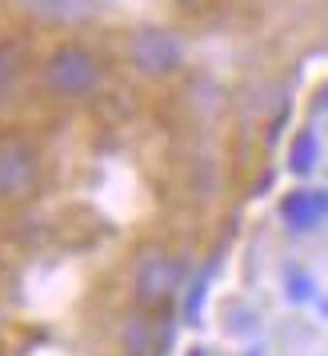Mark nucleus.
<instances>
[{"label":"nucleus","mask_w":328,"mask_h":356,"mask_svg":"<svg viewBox=\"0 0 328 356\" xmlns=\"http://www.w3.org/2000/svg\"><path fill=\"white\" fill-rule=\"evenodd\" d=\"M184 284V260L164 248V244H148L136 252L129 273V292H132V308L145 312H168L172 300L181 296Z\"/></svg>","instance_id":"nucleus-1"},{"label":"nucleus","mask_w":328,"mask_h":356,"mask_svg":"<svg viewBox=\"0 0 328 356\" xmlns=\"http://www.w3.org/2000/svg\"><path fill=\"white\" fill-rule=\"evenodd\" d=\"M40 84L60 100H88L104 84V65L88 44H60L44 56Z\"/></svg>","instance_id":"nucleus-2"},{"label":"nucleus","mask_w":328,"mask_h":356,"mask_svg":"<svg viewBox=\"0 0 328 356\" xmlns=\"http://www.w3.org/2000/svg\"><path fill=\"white\" fill-rule=\"evenodd\" d=\"M124 60L136 76H145V81H168V76H177L184 65V44L177 33H168V29H156V24H145V29H136L129 36V44H124Z\"/></svg>","instance_id":"nucleus-3"},{"label":"nucleus","mask_w":328,"mask_h":356,"mask_svg":"<svg viewBox=\"0 0 328 356\" xmlns=\"http://www.w3.org/2000/svg\"><path fill=\"white\" fill-rule=\"evenodd\" d=\"M192 356H204V353H192Z\"/></svg>","instance_id":"nucleus-10"},{"label":"nucleus","mask_w":328,"mask_h":356,"mask_svg":"<svg viewBox=\"0 0 328 356\" xmlns=\"http://www.w3.org/2000/svg\"><path fill=\"white\" fill-rule=\"evenodd\" d=\"M320 104H325V108H328V84H325V88H320Z\"/></svg>","instance_id":"nucleus-9"},{"label":"nucleus","mask_w":328,"mask_h":356,"mask_svg":"<svg viewBox=\"0 0 328 356\" xmlns=\"http://www.w3.org/2000/svg\"><path fill=\"white\" fill-rule=\"evenodd\" d=\"M164 348H168L164 312L132 308L120 324V356H164Z\"/></svg>","instance_id":"nucleus-5"},{"label":"nucleus","mask_w":328,"mask_h":356,"mask_svg":"<svg viewBox=\"0 0 328 356\" xmlns=\"http://www.w3.org/2000/svg\"><path fill=\"white\" fill-rule=\"evenodd\" d=\"M320 193H293L284 204H280V216L288 220L293 228H312L320 220Z\"/></svg>","instance_id":"nucleus-6"},{"label":"nucleus","mask_w":328,"mask_h":356,"mask_svg":"<svg viewBox=\"0 0 328 356\" xmlns=\"http://www.w3.org/2000/svg\"><path fill=\"white\" fill-rule=\"evenodd\" d=\"M20 65H24V49L17 40H0V100H8V92L17 88Z\"/></svg>","instance_id":"nucleus-7"},{"label":"nucleus","mask_w":328,"mask_h":356,"mask_svg":"<svg viewBox=\"0 0 328 356\" xmlns=\"http://www.w3.org/2000/svg\"><path fill=\"white\" fill-rule=\"evenodd\" d=\"M44 180V156L28 136H4L0 140V204H24L33 200Z\"/></svg>","instance_id":"nucleus-4"},{"label":"nucleus","mask_w":328,"mask_h":356,"mask_svg":"<svg viewBox=\"0 0 328 356\" xmlns=\"http://www.w3.org/2000/svg\"><path fill=\"white\" fill-rule=\"evenodd\" d=\"M316 156H320V145H316V136H312V132L296 136V145H293V168H296V172L312 168V164H316Z\"/></svg>","instance_id":"nucleus-8"}]
</instances>
